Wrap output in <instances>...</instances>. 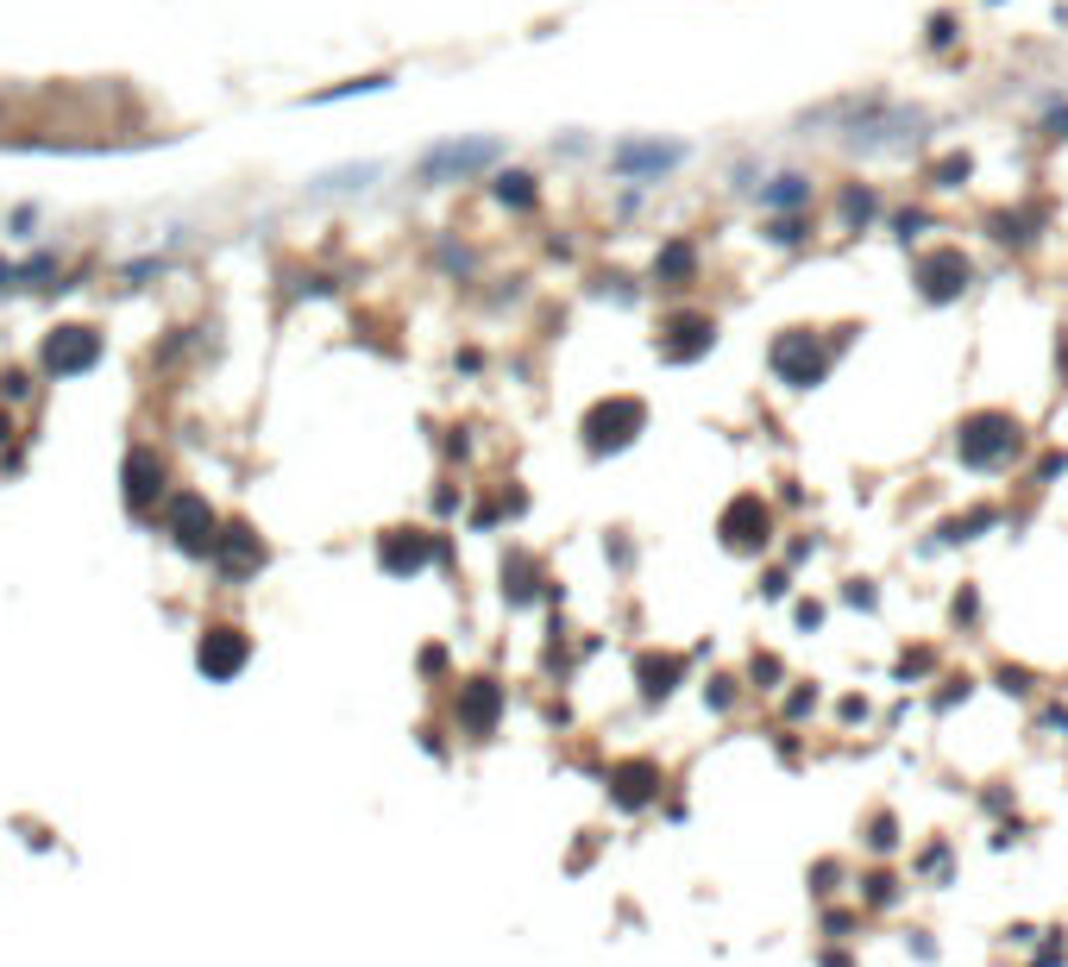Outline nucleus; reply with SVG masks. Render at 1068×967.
Here are the masks:
<instances>
[{"mask_svg": "<svg viewBox=\"0 0 1068 967\" xmlns=\"http://www.w3.org/2000/svg\"><path fill=\"white\" fill-rule=\"evenodd\" d=\"M239 666H246V641H239V628H208V641H201V673H208V678H234Z\"/></svg>", "mask_w": 1068, "mask_h": 967, "instance_id": "4468645a", "label": "nucleus"}, {"mask_svg": "<svg viewBox=\"0 0 1068 967\" xmlns=\"http://www.w3.org/2000/svg\"><path fill=\"white\" fill-rule=\"evenodd\" d=\"M968 692H974V678H968V673H962V678H943V692H936V710H950L955 697H968Z\"/></svg>", "mask_w": 1068, "mask_h": 967, "instance_id": "7c9ffc66", "label": "nucleus"}, {"mask_svg": "<svg viewBox=\"0 0 1068 967\" xmlns=\"http://www.w3.org/2000/svg\"><path fill=\"white\" fill-rule=\"evenodd\" d=\"M931 44H936V51L955 44V20H950V13H936V20H931Z\"/></svg>", "mask_w": 1068, "mask_h": 967, "instance_id": "72a5a7b5", "label": "nucleus"}, {"mask_svg": "<svg viewBox=\"0 0 1068 967\" xmlns=\"http://www.w3.org/2000/svg\"><path fill=\"white\" fill-rule=\"evenodd\" d=\"M993 678H999V692H1006V697H1030V685H1037V673H1025V666H999Z\"/></svg>", "mask_w": 1068, "mask_h": 967, "instance_id": "a878e982", "label": "nucleus"}, {"mask_svg": "<svg viewBox=\"0 0 1068 967\" xmlns=\"http://www.w3.org/2000/svg\"><path fill=\"white\" fill-rule=\"evenodd\" d=\"M817 967H854V961L842 955V948H823V955H817Z\"/></svg>", "mask_w": 1068, "mask_h": 967, "instance_id": "79ce46f5", "label": "nucleus"}, {"mask_svg": "<svg viewBox=\"0 0 1068 967\" xmlns=\"http://www.w3.org/2000/svg\"><path fill=\"white\" fill-rule=\"evenodd\" d=\"M842 597H849L854 610H874V603H880V591H874V579H849V584H842Z\"/></svg>", "mask_w": 1068, "mask_h": 967, "instance_id": "cd10ccee", "label": "nucleus"}, {"mask_svg": "<svg viewBox=\"0 0 1068 967\" xmlns=\"http://www.w3.org/2000/svg\"><path fill=\"white\" fill-rule=\"evenodd\" d=\"M760 591H767V597H786V591H792V579H786V572H767V584H760Z\"/></svg>", "mask_w": 1068, "mask_h": 967, "instance_id": "4c0bfd02", "label": "nucleus"}, {"mask_svg": "<svg viewBox=\"0 0 1068 967\" xmlns=\"http://www.w3.org/2000/svg\"><path fill=\"white\" fill-rule=\"evenodd\" d=\"M497 201L516 208V214H528V208H535V176H528V170H504V176H497Z\"/></svg>", "mask_w": 1068, "mask_h": 967, "instance_id": "aec40b11", "label": "nucleus"}, {"mask_svg": "<svg viewBox=\"0 0 1068 967\" xmlns=\"http://www.w3.org/2000/svg\"><path fill=\"white\" fill-rule=\"evenodd\" d=\"M931 666H936V654H931V647H912V654L899 659V678H924Z\"/></svg>", "mask_w": 1068, "mask_h": 967, "instance_id": "c85d7f7f", "label": "nucleus"}, {"mask_svg": "<svg viewBox=\"0 0 1068 967\" xmlns=\"http://www.w3.org/2000/svg\"><path fill=\"white\" fill-rule=\"evenodd\" d=\"M748 678H755V692H779L786 666H779V654H755V659H748Z\"/></svg>", "mask_w": 1068, "mask_h": 967, "instance_id": "b1692460", "label": "nucleus"}, {"mask_svg": "<svg viewBox=\"0 0 1068 967\" xmlns=\"http://www.w3.org/2000/svg\"><path fill=\"white\" fill-rule=\"evenodd\" d=\"M717 541L729 547V553H767V547H774V509H767L760 490L729 497V509L717 516Z\"/></svg>", "mask_w": 1068, "mask_h": 967, "instance_id": "39448f33", "label": "nucleus"}, {"mask_svg": "<svg viewBox=\"0 0 1068 967\" xmlns=\"http://www.w3.org/2000/svg\"><path fill=\"white\" fill-rule=\"evenodd\" d=\"M842 722H868V697H842Z\"/></svg>", "mask_w": 1068, "mask_h": 967, "instance_id": "e433bc0d", "label": "nucleus"}, {"mask_svg": "<svg viewBox=\"0 0 1068 967\" xmlns=\"http://www.w3.org/2000/svg\"><path fill=\"white\" fill-rule=\"evenodd\" d=\"M504 710H509V692H504V678H490V673L466 678V685H459V697H453V722H459V736H471V741H490V736H497Z\"/></svg>", "mask_w": 1068, "mask_h": 967, "instance_id": "423d86ee", "label": "nucleus"}, {"mask_svg": "<svg viewBox=\"0 0 1068 967\" xmlns=\"http://www.w3.org/2000/svg\"><path fill=\"white\" fill-rule=\"evenodd\" d=\"M999 522V509H968V516H955V522H943V541H974L981 528Z\"/></svg>", "mask_w": 1068, "mask_h": 967, "instance_id": "4be33fe9", "label": "nucleus"}, {"mask_svg": "<svg viewBox=\"0 0 1068 967\" xmlns=\"http://www.w3.org/2000/svg\"><path fill=\"white\" fill-rule=\"evenodd\" d=\"M823 622V603H798V628H817Z\"/></svg>", "mask_w": 1068, "mask_h": 967, "instance_id": "58836bf2", "label": "nucleus"}, {"mask_svg": "<svg viewBox=\"0 0 1068 967\" xmlns=\"http://www.w3.org/2000/svg\"><path fill=\"white\" fill-rule=\"evenodd\" d=\"M854 898H861L868 911H893L899 898H905V880H899L893 867H874V873H861V880H854Z\"/></svg>", "mask_w": 1068, "mask_h": 967, "instance_id": "f3484780", "label": "nucleus"}, {"mask_svg": "<svg viewBox=\"0 0 1068 967\" xmlns=\"http://www.w3.org/2000/svg\"><path fill=\"white\" fill-rule=\"evenodd\" d=\"M974 616H981V597H974V591H962V597H955V622H974Z\"/></svg>", "mask_w": 1068, "mask_h": 967, "instance_id": "f704fd0d", "label": "nucleus"}, {"mask_svg": "<svg viewBox=\"0 0 1068 967\" xmlns=\"http://www.w3.org/2000/svg\"><path fill=\"white\" fill-rule=\"evenodd\" d=\"M1044 729H1049V736H1062V741H1068V710H1049V716H1044Z\"/></svg>", "mask_w": 1068, "mask_h": 967, "instance_id": "a19ab883", "label": "nucleus"}, {"mask_svg": "<svg viewBox=\"0 0 1068 967\" xmlns=\"http://www.w3.org/2000/svg\"><path fill=\"white\" fill-rule=\"evenodd\" d=\"M1018 453H1025V422L1006 408H974L955 422V459L968 471H1006Z\"/></svg>", "mask_w": 1068, "mask_h": 967, "instance_id": "f257e3e1", "label": "nucleus"}, {"mask_svg": "<svg viewBox=\"0 0 1068 967\" xmlns=\"http://www.w3.org/2000/svg\"><path fill=\"white\" fill-rule=\"evenodd\" d=\"M541 584H547V579H541V560L516 547V553L504 560V603H509V610H528V603L541 597Z\"/></svg>", "mask_w": 1068, "mask_h": 967, "instance_id": "ddd939ff", "label": "nucleus"}, {"mask_svg": "<svg viewBox=\"0 0 1068 967\" xmlns=\"http://www.w3.org/2000/svg\"><path fill=\"white\" fill-rule=\"evenodd\" d=\"M584 453L591 459H603V453H622V446H635V434H647V403L641 396H603V403L584 408Z\"/></svg>", "mask_w": 1068, "mask_h": 967, "instance_id": "20e7f679", "label": "nucleus"}, {"mask_svg": "<svg viewBox=\"0 0 1068 967\" xmlns=\"http://www.w3.org/2000/svg\"><path fill=\"white\" fill-rule=\"evenodd\" d=\"M504 157V138H440L415 157V183L422 189H440V183H471L485 176L490 164Z\"/></svg>", "mask_w": 1068, "mask_h": 967, "instance_id": "f03ea898", "label": "nucleus"}, {"mask_svg": "<svg viewBox=\"0 0 1068 967\" xmlns=\"http://www.w3.org/2000/svg\"><path fill=\"white\" fill-rule=\"evenodd\" d=\"M912 948H917V961H936V943L924 936V929H912Z\"/></svg>", "mask_w": 1068, "mask_h": 967, "instance_id": "ea45409f", "label": "nucleus"}, {"mask_svg": "<svg viewBox=\"0 0 1068 967\" xmlns=\"http://www.w3.org/2000/svg\"><path fill=\"white\" fill-rule=\"evenodd\" d=\"M811 710H817V685H798V692L786 697V722H805Z\"/></svg>", "mask_w": 1068, "mask_h": 967, "instance_id": "bb28decb", "label": "nucleus"}, {"mask_svg": "<svg viewBox=\"0 0 1068 967\" xmlns=\"http://www.w3.org/2000/svg\"><path fill=\"white\" fill-rule=\"evenodd\" d=\"M680 164H685L680 138H622V145H610V176H622V183H647V176H666Z\"/></svg>", "mask_w": 1068, "mask_h": 967, "instance_id": "1a4fd4ad", "label": "nucleus"}, {"mask_svg": "<svg viewBox=\"0 0 1068 967\" xmlns=\"http://www.w3.org/2000/svg\"><path fill=\"white\" fill-rule=\"evenodd\" d=\"M736 678H729V673H711V678H704V704H711V710H736Z\"/></svg>", "mask_w": 1068, "mask_h": 967, "instance_id": "393cba45", "label": "nucleus"}, {"mask_svg": "<svg viewBox=\"0 0 1068 967\" xmlns=\"http://www.w3.org/2000/svg\"><path fill=\"white\" fill-rule=\"evenodd\" d=\"M874 214H880V195L868 189V183H849V189H842V227H868Z\"/></svg>", "mask_w": 1068, "mask_h": 967, "instance_id": "6ab92c4d", "label": "nucleus"}, {"mask_svg": "<svg viewBox=\"0 0 1068 967\" xmlns=\"http://www.w3.org/2000/svg\"><path fill=\"white\" fill-rule=\"evenodd\" d=\"M811 880H817V898H830V892H836V880H842V861H817V867H811Z\"/></svg>", "mask_w": 1068, "mask_h": 967, "instance_id": "c756f323", "label": "nucleus"}, {"mask_svg": "<svg viewBox=\"0 0 1068 967\" xmlns=\"http://www.w3.org/2000/svg\"><path fill=\"white\" fill-rule=\"evenodd\" d=\"M661 786H666L661 760H647V755H629V760H616V767L603 773V792H610L616 811H647V804L661 798Z\"/></svg>", "mask_w": 1068, "mask_h": 967, "instance_id": "9d476101", "label": "nucleus"}, {"mask_svg": "<svg viewBox=\"0 0 1068 967\" xmlns=\"http://www.w3.org/2000/svg\"><path fill=\"white\" fill-rule=\"evenodd\" d=\"M692 271H698V246H692V239H666L661 252H654V283H661V290H685Z\"/></svg>", "mask_w": 1068, "mask_h": 967, "instance_id": "2eb2a0df", "label": "nucleus"}, {"mask_svg": "<svg viewBox=\"0 0 1068 967\" xmlns=\"http://www.w3.org/2000/svg\"><path fill=\"white\" fill-rule=\"evenodd\" d=\"M767 239H774V246H805V239H811V220H805V214H774V220H767Z\"/></svg>", "mask_w": 1068, "mask_h": 967, "instance_id": "412c9836", "label": "nucleus"}, {"mask_svg": "<svg viewBox=\"0 0 1068 967\" xmlns=\"http://www.w3.org/2000/svg\"><path fill=\"white\" fill-rule=\"evenodd\" d=\"M1056 471H1068V453H1049V459L1037 465V484H1049V478H1056Z\"/></svg>", "mask_w": 1068, "mask_h": 967, "instance_id": "c9c22d12", "label": "nucleus"}, {"mask_svg": "<svg viewBox=\"0 0 1068 967\" xmlns=\"http://www.w3.org/2000/svg\"><path fill=\"white\" fill-rule=\"evenodd\" d=\"M849 929H854V917H849V911H823V936H836V943H842Z\"/></svg>", "mask_w": 1068, "mask_h": 967, "instance_id": "473e14b6", "label": "nucleus"}, {"mask_svg": "<svg viewBox=\"0 0 1068 967\" xmlns=\"http://www.w3.org/2000/svg\"><path fill=\"white\" fill-rule=\"evenodd\" d=\"M680 678H685V654H654V647H647V654L635 659V685H641V704H647V710L680 692Z\"/></svg>", "mask_w": 1068, "mask_h": 967, "instance_id": "f8f14e48", "label": "nucleus"}, {"mask_svg": "<svg viewBox=\"0 0 1068 967\" xmlns=\"http://www.w3.org/2000/svg\"><path fill=\"white\" fill-rule=\"evenodd\" d=\"M760 208L767 214H805L811 208V176H798V170L774 176V183L760 189Z\"/></svg>", "mask_w": 1068, "mask_h": 967, "instance_id": "dca6fc26", "label": "nucleus"}, {"mask_svg": "<svg viewBox=\"0 0 1068 967\" xmlns=\"http://www.w3.org/2000/svg\"><path fill=\"white\" fill-rule=\"evenodd\" d=\"M711 346H717V314H704V309H673L661 321V333H654V352L666 365H698Z\"/></svg>", "mask_w": 1068, "mask_h": 967, "instance_id": "0eeeda50", "label": "nucleus"}, {"mask_svg": "<svg viewBox=\"0 0 1068 967\" xmlns=\"http://www.w3.org/2000/svg\"><path fill=\"white\" fill-rule=\"evenodd\" d=\"M434 560H440V541H434L427 528H384V534H377V565H384L390 579H415V572Z\"/></svg>", "mask_w": 1068, "mask_h": 967, "instance_id": "9b49d317", "label": "nucleus"}, {"mask_svg": "<svg viewBox=\"0 0 1068 967\" xmlns=\"http://www.w3.org/2000/svg\"><path fill=\"white\" fill-rule=\"evenodd\" d=\"M924 227H931V214H899V220H893V232H899V239H905V246H912V239H917V232H924Z\"/></svg>", "mask_w": 1068, "mask_h": 967, "instance_id": "2f4dec72", "label": "nucleus"}, {"mask_svg": "<svg viewBox=\"0 0 1068 967\" xmlns=\"http://www.w3.org/2000/svg\"><path fill=\"white\" fill-rule=\"evenodd\" d=\"M968 176H974V157H968V152H955V157H943V164L931 170V183H936V189H962Z\"/></svg>", "mask_w": 1068, "mask_h": 967, "instance_id": "5701e85b", "label": "nucleus"}, {"mask_svg": "<svg viewBox=\"0 0 1068 967\" xmlns=\"http://www.w3.org/2000/svg\"><path fill=\"white\" fill-rule=\"evenodd\" d=\"M861 842H868V854H880V861H886V854L899 849V817H893V811H874L868 823H861Z\"/></svg>", "mask_w": 1068, "mask_h": 967, "instance_id": "a211bd4d", "label": "nucleus"}, {"mask_svg": "<svg viewBox=\"0 0 1068 967\" xmlns=\"http://www.w3.org/2000/svg\"><path fill=\"white\" fill-rule=\"evenodd\" d=\"M830 358L836 352L823 346L817 327H786V333H774V346H767V365H774V377L786 389H817L830 377Z\"/></svg>", "mask_w": 1068, "mask_h": 967, "instance_id": "7ed1b4c3", "label": "nucleus"}, {"mask_svg": "<svg viewBox=\"0 0 1068 967\" xmlns=\"http://www.w3.org/2000/svg\"><path fill=\"white\" fill-rule=\"evenodd\" d=\"M917 295L931 302V309H943V302H962L968 295V283H974V264L962 258V246H936V252H924L917 258Z\"/></svg>", "mask_w": 1068, "mask_h": 967, "instance_id": "6e6552de", "label": "nucleus"}]
</instances>
